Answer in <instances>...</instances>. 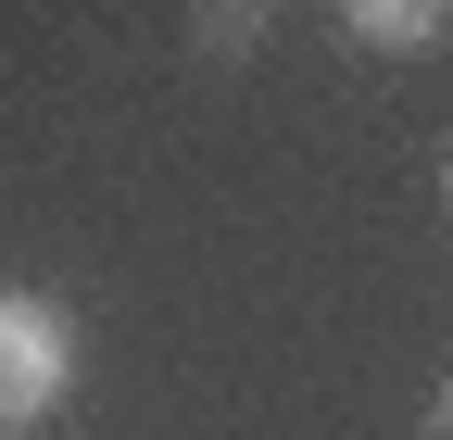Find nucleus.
Wrapping results in <instances>:
<instances>
[{
  "mask_svg": "<svg viewBox=\"0 0 453 440\" xmlns=\"http://www.w3.org/2000/svg\"><path fill=\"white\" fill-rule=\"evenodd\" d=\"M202 50H214V64H240V50L265 38V0H202V26H189Z\"/></svg>",
  "mask_w": 453,
  "mask_h": 440,
  "instance_id": "7ed1b4c3",
  "label": "nucleus"
},
{
  "mask_svg": "<svg viewBox=\"0 0 453 440\" xmlns=\"http://www.w3.org/2000/svg\"><path fill=\"white\" fill-rule=\"evenodd\" d=\"M64 377H76V327H64V302L0 290V428H38L50 403H64Z\"/></svg>",
  "mask_w": 453,
  "mask_h": 440,
  "instance_id": "f257e3e1",
  "label": "nucleus"
},
{
  "mask_svg": "<svg viewBox=\"0 0 453 440\" xmlns=\"http://www.w3.org/2000/svg\"><path fill=\"white\" fill-rule=\"evenodd\" d=\"M441 201H453V163H441Z\"/></svg>",
  "mask_w": 453,
  "mask_h": 440,
  "instance_id": "39448f33",
  "label": "nucleus"
},
{
  "mask_svg": "<svg viewBox=\"0 0 453 440\" xmlns=\"http://www.w3.org/2000/svg\"><path fill=\"white\" fill-rule=\"evenodd\" d=\"M441 440H453V377H441Z\"/></svg>",
  "mask_w": 453,
  "mask_h": 440,
  "instance_id": "20e7f679",
  "label": "nucleus"
},
{
  "mask_svg": "<svg viewBox=\"0 0 453 440\" xmlns=\"http://www.w3.org/2000/svg\"><path fill=\"white\" fill-rule=\"evenodd\" d=\"M340 26H353L365 50H441V26H453V0H327Z\"/></svg>",
  "mask_w": 453,
  "mask_h": 440,
  "instance_id": "f03ea898",
  "label": "nucleus"
}]
</instances>
